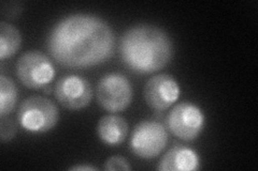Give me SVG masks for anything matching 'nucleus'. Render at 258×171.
I'll return each mask as SVG.
<instances>
[{"label":"nucleus","instance_id":"13","mask_svg":"<svg viewBox=\"0 0 258 171\" xmlns=\"http://www.w3.org/2000/svg\"><path fill=\"white\" fill-rule=\"evenodd\" d=\"M18 101V89L14 81L5 75L0 76V117H6L14 109Z\"/></svg>","mask_w":258,"mask_h":171},{"label":"nucleus","instance_id":"1","mask_svg":"<svg viewBox=\"0 0 258 171\" xmlns=\"http://www.w3.org/2000/svg\"><path fill=\"white\" fill-rule=\"evenodd\" d=\"M115 36L109 24L94 14L78 13L60 20L46 41L48 53L61 66L88 68L114 53Z\"/></svg>","mask_w":258,"mask_h":171},{"label":"nucleus","instance_id":"7","mask_svg":"<svg viewBox=\"0 0 258 171\" xmlns=\"http://www.w3.org/2000/svg\"><path fill=\"white\" fill-rule=\"evenodd\" d=\"M206 119L204 112L192 103L177 104L169 112L167 124L171 133L185 141L195 140L203 132Z\"/></svg>","mask_w":258,"mask_h":171},{"label":"nucleus","instance_id":"2","mask_svg":"<svg viewBox=\"0 0 258 171\" xmlns=\"http://www.w3.org/2000/svg\"><path fill=\"white\" fill-rule=\"evenodd\" d=\"M119 54L128 69L139 74H150L167 66L173 46L164 30L152 25H137L124 32Z\"/></svg>","mask_w":258,"mask_h":171},{"label":"nucleus","instance_id":"6","mask_svg":"<svg viewBox=\"0 0 258 171\" xmlns=\"http://www.w3.org/2000/svg\"><path fill=\"white\" fill-rule=\"evenodd\" d=\"M16 75L29 89H41L54 79L55 69L50 58L37 51L23 54L16 62Z\"/></svg>","mask_w":258,"mask_h":171},{"label":"nucleus","instance_id":"15","mask_svg":"<svg viewBox=\"0 0 258 171\" xmlns=\"http://www.w3.org/2000/svg\"><path fill=\"white\" fill-rule=\"evenodd\" d=\"M103 169L106 171H115V170L127 171V170H131L132 167L125 157L115 155V156H111L107 159Z\"/></svg>","mask_w":258,"mask_h":171},{"label":"nucleus","instance_id":"11","mask_svg":"<svg viewBox=\"0 0 258 171\" xmlns=\"http://www.w3.org/2000/svg\"><path fill=\"white\" fill-rule=\"evenodd\" d=\"M128 131L129 128L126 120L116 115L102 117L97 126V133L100 140L109 145H117L124 142Z\"/></svg>","mask_w":258,"mask_h":171},{"label":"nucleus","instance_id":"14","mask_svg":"<svg viewBox=\"0 0 258 171\" xmlns=\"http://www.w3.org/2000/svg\"><path fill=\"white\" fill-rule=\"evenodd\" d=\"M16 125L11 119H6V117H2V123H0V138L3 142H7L11 140L15 137Z\"/></svg>","mask_w":258,"mask_h":171},{"label":"nucleus","instance_id":"3","mask_svg":"<svg viewBox=\"0 0 258 171\" xmlns=\"http://www.w3.org/2000/svg\"><path fill=\"white\" fill-rule=\"evenodd\" d=\"M59 111L50 99L32 95L24 100L19 107L20 125L30 133L41 134L51 131L57 124Z\"/></svg>","mask_w":258,"mask_h":171},{"label":"nucleus","instance_id":"12","mask_svg":"<svg viewBox=\"0 0 258 171\" xmlns=\"http://www.w3.org/2000/svg\"><path fill=\"white\" fill-rule=\"evenodd\" d=\"M22 36L20 30L6 22L0 23V59L12 57L20 50Z\"/></svg>","mask_w":258,"mask_h":171},{"label":"nucleus","instance_id":"10","mask_svg":"<svg viewBox=\"0 0 258 171\" xmlns=\"http://www.w3.org/2000/svg\"><path fill=\"white\" fill-rule=\"evenodd\" d=\"M199 168L198 154L184 145H174L161 157L158 170L161 171H194Z\"/></svg>","mask_w":258,"mask_h":171},{"label":"nucleus","instance_id":"5","mask_svg":"<svg viewBox=\"0 0 258 171\" xmlns=\"http://www.w3.org/2000/svg\"><path fill=\"white\" fill-rule=\"evenodd\" d=\"M96 95L100 107L110 112H118L132 104L134 89L125 75L110 73L99 80Z\"/></svg>","mask_w":258,"mask_h":171},{"label":"nucleus","instance_id":"8","mask_svg":"<svg viewBox=\"0 0 258 171\" xmlns=\"http://www.w3.org/2000/svg\"><path fill=\"white\" fill-rule=\"evenodd\" d=\"M55 96L64 108L82 109L90 105L93 99V88L90 81L79 75L61 77L55 86Z\"/></svg>","mask_w":258,"mask_h":171},{"label":"nucleus","instance_id":"16","mask_svg":"<svg viewBox=\"0 0 258 171\" xmlns=\"http://www.w3.org/2000/svg\"><path fill=\"white\" fill-rule=\"evenodd\" d=\"M71 171H96L98 170V168L93 167V166H88V165H77L70 168Z\"/></svg>","mask_w":258,"mask_h":171},{"label":"nucleus","instance_id":"9","mask_svg":"<svg viewBox=\"0 0 258 171\" xmlns=\"http://www.w3.org/2000/svg\"><path fill=\"white\" fill-rule=\"evenodd\" d=\"M180 92L179 84L173 76L159 74L148 80L144 86L143 96L151 108L163 111L177 101Z\"/></svg>","mask_w":258,"mask_h":171},{"label":"nucleus","instance_id":"4","mask_svg":"<svg viewBox=\"0 0 258 171\" xmlns=\"http://www.w3.org/2000/svg\"><path fill=\"white\" fill-rule=\"evenodd\" d=\"M168 143L167 129L158 121L144 120L137 124L131 137V150L136 156L151 159L158 156Z\"/></svg>","mask_w":258,"mask_h":171}]
</instances>
